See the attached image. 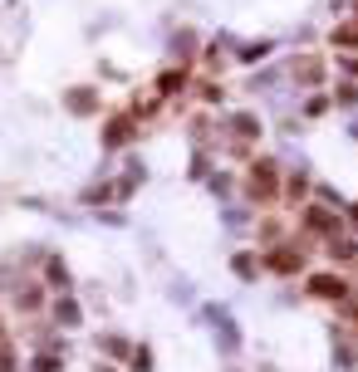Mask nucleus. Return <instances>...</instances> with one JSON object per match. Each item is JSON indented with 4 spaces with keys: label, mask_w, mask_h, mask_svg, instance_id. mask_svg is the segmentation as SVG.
I'll list each match as a JSON object with an SVG mask.
<instances>
[{
    "label": "nucleus",
    "mask_w": 358,
    "mask_h": 372,
    "mask_svg": "<svg viewBox=\"0 0 358 372\" xmlns=\"http://www.w3.org/2000/svg\"><path fill=\"white\" fill-rule=\"evenodd\" d=\"M250 186H255V191H275V172H270V162H255Z\"/></svg>",
    "instance_id": "obj_2"
},
{
    "label": "nucleus",
    "mask_w": 358,
    "mask_h": 372,
    "mask_svg": "<svg viewBox=\"0 0 358 372\" xmlns=\"http://www.w3.org/2000/svg\"><path fill=\"white\" fill-rule=\"evenodd\" d=\"M128 137H133V128H128L123 118H118V123H109V133H104V142H109V147H123Z\"/></svg>",
    "instance_id": "obj_4"
},
{
    "label": "nucleus",
    "mask_w": 358,
    "mask_h": 372,
    "mask_svg": "<svg viewBox=\"0 0 358 372\" xmlns=\"http://www.w3.org/2000/svg\"><path fill=\"white\" fill-rule=\"evenodd\" d=\"M182 88V74H162V93H177Z\"/></svg>",
    "instance_id": "obj_8"
},
{
    "label": "nucleus",
    "mask_w": 358,
    "mask_h": 372,
    "mask_svg": "<svg viewBox=\"0 0 358 372\" xmlns=\"http://www.w3.org/2000/svg\"><path fill=\"white\" fill-rule=\"evenodd\" d=\"M270 270L294 275V270H299V255H294V250H275V255H270Z\"/></svg>",
    "instance_id": "obj_3"
},
{
    "label": "nucleus",
    "mask_w": 358,
    "mask_h": 372,
    "mask_svg": "<svg viewBox=\"0 0 358 372\" xmlns=\"http://www.w3.org/2000/svg\"><path fill=\"white\" fill-rule=\"evenodd\" d=\"M69 108H74V113H88V108H93V93H69Z\"/></svg>",
    "instance_id": "obj_7"
},
{
    "label": "nucleus",
    "mask_w": 358,
    "mask_h": 372,
    "mask_svg": "<svg viewBox=\"0 0 358 372\" xmlns=\"http://www.w3.org/2000/svg\"><path fill=\"white\" fill-rule=\"evenodd\" d=\"M334 44H358V25H339L334 30Z\"/></svg>",
    "instance_id": "obj_6"
},
{
    "label": "nucleus",
    "mask_w": 358,
    "mask_h": 372,
    "mask_svg": "<svg viewBox=\"0 0 358 372\" xmlns=\"http://www.w3.org/2000/svg\"><path fill=\"white\" fill-rule=\"evenodd\" d=\"M304 221H310V231H334V216H329V211H310Z\"/></svg>",
    "instance_id": "obj_5"
},
{
    "label": "nucleus",
    "mask_w": 358,
    "mask_h": 372,
    "mask_svg": "<svg viewBox=\"0 0 358 372\" xmlns=\"http://www.w3.org/2000/svg\"><path fill=\"white\" fill-rule=\"evenodd\" d=\"M348 221H353V226H358V206H353V211H348Z\"/></svg>",
    "instance_id": "obj_9"
},
{
    "label": "nucleus",
    "mask_w": 358,
    "mask_h": 372,
    "mask_svg": "<svg viewBox=\"0 0 358 372\" xmlns=\"http://www.w3.org/2000/svg\"><path fill=\"white\" fill-rule=\"evenodd\" d=\"M310 284H314V294H319V299H343V294H348V284H343L339 275H314Z\"/></svg>",
    "instance_id": "obj_1"
}]
</instances>
